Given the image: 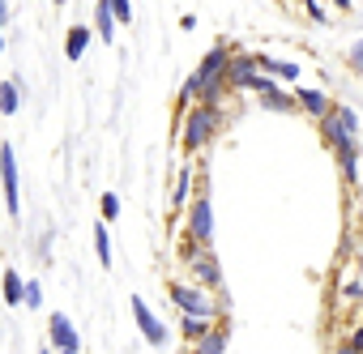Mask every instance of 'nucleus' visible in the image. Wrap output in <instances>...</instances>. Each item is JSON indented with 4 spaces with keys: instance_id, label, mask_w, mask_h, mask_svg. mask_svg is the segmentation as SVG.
Here are the masks:
<instances>
[{
    "instance_id": "f257e3e1",
    "label": "nucleus",
    "mask_w": 363,
    "mask_h": 354,
    "mask_svg": "<svg viewBox=\"0 0 363 354\" xmlns=\"http://www.w3.org/2000/svg\"><path fill=\"white\" fill-rule=\"evenodd\" d=\"M231 56H235V47H227V43H214L206 56H201V64L189 73V81H184V90H179V107H193V103H210V107H223V98L231 94V86H227V69H231Z\"/></svg>"
},
{
    "instance_id": "f03ea898",
    "label": "nucleus",
    "mask_w": 363,
    "mask_h": 354,
    "mask_svg": "<svg viewBox=\"0 0 363 354\" xmlns=\"http://www.w3.org/2000/svg\"><path fill=\"white\" fill-rule=\"evenodd\" d=\"M223 124H227L223 107L193 103L184 115H179V149H184V154H201V149L223 132Z\"/></svg>"
},
{
    "instance_id": "7ed1b4c3",
    "label": "nucleus",
    "mask_w": 363,
    "mask_h": 354,
    "mask_svg": "<svg viewBox=\"0 0 363 354\" xmlns=\"http://www.w3.org/2000/svg\"><path fill=\"white\" fill-rule=\"evenodd\" d=\"M167 299L179 307V316H197V320H227V312H231L227 295L214 299V290H206L197 282H167Z\"/></svg>"
},
{
    "instance_id": "20e7f679",
    "label": "nucleus",
    "mask_w": 363,
    "mask_h": 354,
    "mask_svg": "<svg viewBox=\"0 0 363 354\" xmlns=\"http://www.w3.org/2000/svg\"><path fill=\"white\" fill-rule=\"evenodd\" d=\"M359 132H363L359 111L346 107V103H333V111L320 120V141H325L333 154H337V149H354V145H359Z\"/></svg>"
},
{
    "instance_id": "39448f33",
    "label": "nucleus",
    "mask_w": 363,
    "mask_h": 354,
    "mask_svg": "<svg viewBox=\"0 0 363 354\" xmlns=\"http://www.w3.org/2000/svg\"><path fill=\"white\" fill-rule=\"evenodd\" d=\"M227 86H231V94H261V90H274L282 81H274L269 73H261L257 52H235L231 69H227Z\"/></svg>"
},
{
    "instance_id": "423d86ee",
    "label": "nucleus",
    "mask_w": 363,
    "mask_h": 354,
    "mask_svg": "<svg viewBox=\"0 0 363 354\" xmlns=\"http://www.w3.org/2000/svg\"><path fill=\"white\" fill-rule=\"evenodd\" d=\"M184 269H189V282H197V286H206V290H223V261H218L214 248H201V244L189 239V248H184Z\"/></svg>"
},
{
    "instance_id": "0eeeda50",
    "label": "nucleus",
    "mask_w": 363,
    "mask_h": 354,
    "mask_svg": "<svg viewBox=\"0 0 363 354\" xmlns=\"http://www.w3.org/2000/svg\"><path fill=\"white\" fill-rule=\"evenodd\" d=\"M184 231H189L193 244L210 248V239H214V205H210L206 193H197V197L189 201V210H184Z\"/></svg>"
},
{
    "instance_id": "6e6552de",
    "label": "nucleus",
    "mask_w": 363,
    "mask_h": 354,
    "mask_svg": "<svg viewBox=\"0 0 363 354\" xmlns=\"http://www.w3.org/2000/svg\"><path fill=\"white\" fill-rule=\"evenodd\" d=\"M0 197H5V210H9V218H18V214H22L18 154H13V145H5V141H0Z\"/></svg>"
},
{
    "instance_id": "1a4fd4ad",
    "label": "nucleus",
    "mask_w": 363,
    "mask_h": 354,
    "mask_svg": "<svg viewBox=\"0 0 363 354\" xmlns=\"http://www.w3.org/2000/svg\"><path fill=\"white\" fill-rule=\"evenodd\" d=\"M48 346L56 354H82V333H77V324L65 312H52L48 316Z\"/></svg>"
},
{
    "instance_id": "9d476101",
    "label": "nucleus",
    "mask_w": 363,
    "mask_h": 354,
    "mask_svg": "<svg viewBox=\"0 0 363 354\" xmlns=\"http://www.w3.org/2000/svg\"><path fill=\"white\" fill-rule=\"evenodd\" d=\"M128 307H133V320H137V329H141V337H145V341H150L154 350H162V346L171 341V333H167V324H162V320H158V316L150 312V303H145L141 295H133V299H128Z\"/></svg>"
},
{
    "instance_id": "9b49d317",
    "label": "nucleus",
    "mask_w": 363,
    "mask_h": 354,
    "mask_svg": "<svg viewBox=\"0 0 363 354\" xmlns=\"http://www.w3.org/2000/svg\"><path fill=\"white\" fill-rule=\"evenodd\" d=\"M295 103H299V111H303L308 120H316V124L333 111V98H329L325 90H316V86H295Z\"/></svg>"
},
{
    "instance_id": "f8f14e48",
    "label": "nucleus",
    "mask_w": 363,
    "mask_h": 354,
    "mask_svg": "<svg viewBox=\"0 0 363 354\" xmlns=\"http://www.w3.org/2000/svg\"><path fill=\"white\" fill-rule=\"evenodd\" d=\"M257 107H261V111H274V115H291V111H299L295 90H282V86L261 90V94H257Z\"/></svg>"
},
{
    "instance_id": "ddd939ff",
    "label": "nucleus",
    "mask_w": 363,
    "mask_h": 354,
    "mask_svg": "<svg viewBox=\"0 0 363 354\" xmlns=\"http://www.w3.org/2000/svg\"><path fill=\"white\" fill-rule=\"evenodd\" d=\"M257 64H261V73H269V77H274V81H282V86L299 81V64H295V60H278V56L257 52Z\"/></svg>"
},
{
    "instance_id": "4468645a",
    "label": "nucleus",
    "mask_w": 363,
    "mask_h": 354,
    "mask_svg": "<svg viewBox=\"0 0 363 354\" xmlns=\"http://www.w3.org/2000/svg\"><path fill=\"white\" fill-rule=\"evenodd\" d=\"M333 158H337L342 180H346L350 188H359V180H363V171H359V166H363V145H354V149H337Z\"/></svg>"
},
{
    "instance_id": "2eb2a0df",
    "label": "nucleus",
    "mask_w": 363,
    "mask_h": 354,
    "mask_svg": "<svg viewBox=\"0 0 363 354\" xmlns=\"http://www.w3.org/2000/svg\"><path fill=\"white\" fill-rule=\"evenodd\" d=\"M227 341H231V324H214L201 341H193V354H227Z\"/></svg>"
},
{
    "instance_id": "dca6fc26",
    "label": "nucleus",
    "mask_w": 363,
    "mask_h": 354,
    "mask_svg": "<svg viewBox=\"0 0 363 354\" xmlns=\"http://www.w3.org/2000/svg\"><path fill=\"white\" fill-rule=\"evenodd\" d=\"M94 39H99L94 26H69V35H65V56H69V60H82Z\"/></svg>"
},
{
    "instance_id": "f3484780",
    "label": "nucleus",
    "mask_w": 363,
    "mask_h": 354,
    "mask_svg": "<svg viewBox=\"0 0 363 354\" xmlns=\"http://www.w3.org/2000/svg\"><path fill=\"white\" fill-rule=\"evenodd\" d=\"M116 9H111V0H99L94 5V35H99V43H111L116 39Z\"/></svg>"
},
{
    "instance_id": "a211bd4d",
    "label": "nucleus",
    "mask_w": 363,
    "mask_h": 354,
    "mask_svg": "<svg viewBox=\"0 0 363 354\" xmlns=\"http://www.w3.org/2000/svg\"><path fill=\"white\" fill-rule=\"evenodd\" d=\"M0 295H5L9 307H22L26 303V282H22L18 269H5V278H0Z\"/></svg>"
},
{
    "instance_id": "6ab92c4d",
    "label": "nucleus",
    "mask_w": 363,
    "mask_h": 354,
    "mask_svg": "<svg viewBox=\"0 0 363 354\" xmlns=\"http://www.w3.org/2000/svg\"><path fill=\"white\" fill-rule=\"evenodd\" d=\"M193 197H197V193H193V166H179L175 188H171V205H175V210H189Z\"/></svg>"
},
{
    "instance_id": "aec40b11",
    "label": "nucleus",
    "mask_w": 363,
    "mask_h": 354,
    "mask_svg": "<svg viewBox=\"0 0 363 354\" xmlns=\"http://www.w3.org/2000/svg\"><path fill=\"white\" fill-rule=\"evenodd\" d=\"M22 107V81L9 77V81H0V115H18Z\"/></svg>"
},
{
    "instance_id": "412c9836",
    "label": "nucleus",
    "mask_w": 363,
    "mask_h": 354,
    "mask_svg": "<svg viewBox=\"0 0 363 354\" xmlns=\"http://www.w3.org/2000/svg\"><path fill=\"white\" fill-rule=\"evenodd\" d=\"M94 256L103 269H111V235H107V222H94Z\"/></svg>"
},
{
    "instance_id": "4be33fe9",
    "label": "nucleus",
    "mask_w": 363,
    "mask_h": 354,
    "mask_svg": "<svg viewBox=\"0 0 363 354\" xmlns=\"http://www.w3.org/2000/svg\"><path fill=\"white\" fill-rule=\"evenodd\" d=\"M218 320H197V316H179V333H184L189 341H201L210 329H214Z\"/></svg>"
},
{
    "instance_id": "5701e85b",
    "label": "nucleus",
    "mask_w": 363,
    "mask_h": 354,
    "mask_svg": "<svg viewBox=\"0 0 363 354\" xmlns=\"http://www.w3.org/2000/svg\"><path fill=\"white\" fill-rule=\"evenodd\" d=\"M99 214H103V222H116L120 218V197L116 193H103L99 197Z\"/></svg>"
},
{
    "instance_id": "b1692460",
    "label": "nucleus",
    "mask_w": 363,
    "mask_h": 354,
    "mask_svg": "<svg viewBox=\"0 0 363 354\" xmlns=\"http://www.w3.org/2000/svg\"><path fill=\"white\" fill-rule=\"evenodd\" d=\"M346 64H350V73L363 81V39H354V43H350V52H346Z\"/></svg>"
},
{
    "instance_id": "393cba45",
    "label": "nucleus",
    "mask_w": 363,
    "mask_h": 354,
    "mask_svg": "<svg viewBox=\"0 0 363 354\" xmlns=\"http://www.w3.org/2000/svg\"><path fill=\"white\" fill-rule=\"evenodd\" d=\"M26 307H30V312H39V307H43V282H39V278H30V282H26Z\"/></svg>"
},
{
    "instance_id": "a878e982",
    "label": "nucleus",
    "mask_w": 363,
    "mask_h": 354,
    "mask_svg": "<svg viewBox=\"0 0 363 354\" xmlns=\"http://www.w3.org/2000/svg\"><path fill=\"white\" fill-rule=\"evenodd\" d=\"M111 9H116V22H120V26L133 22V0H111Z\"/></svg>"
},
{
    "instance_id": "bb28decb",
    "label": "nucleus",
    "mask_w": 363,
    "mask_h": 354,
    "mask_svg": "<svg viewBox=\"0 0 363 354\" xmlns=\"http://www.w3.org/2000/svg\"><path fill=\"white\" fill-rule=\"evenodd\" d=\"M303 9H308V18H312L316 26H329V18H325V9H320V0H303Z\"/></svg>"
},
{
    "instance_id": "cd10ccee",
    "label": "nucleus",
    "mask_w": 363,
    "mask_h": 354,
    "mask_svg": "<svg viewBox=\"0 0 363 354\" xmlns=\"http://www.w3.org/2000/svg\"><path fill=\"white\" fill-rule=\"evenodd\" d=\"M342 299H346V303H363V282H346Z\"/></svg>"
},
{
    "instance_id": "c85d7f7f",
    "label": "nucleus",
    "mask_w": 363,
    "mask_h": 354,
    "mask_svg": "<svg viewBox=\"0 0 363 354\" xmlns=\"http://www.w3.org/2000/svg\"><path fill=\"white\" fill-rule=\"evenodd\" d=\"M350 346H354V350L363 354V324H354V333H350Z\"/></svg>"
},
{
    "instance_id": "c756f323",
    "label": "nucleus",
    "mask_w": 363,
    "mask_h": 354,
    "mask_svg": "<svg viewBox=\"0 0 363 354\" xmlns=\"http://www.w3.org/2000/svg\"><path fill=\"white\" fill-rule=\"evenodd\" d=\"M329 354H359V350H354V346H350V341H342V346H333V350H329Z\"/></svg>"
},
{
    "instance_id": "7c9ffc66",
    "label": "nucleus",
    "mask_w": 363,
    "mask_h": 354,
    "mask_svg": "<svg viewBox=\"0 0 363 354\" xmlns=\"http://www.w3.org/2000/svg\"><path fill=\"white\" fill-rule=\"evenodd\" d=\"M333 9H342V13H350V9H354V0H333Z\"/></svg>"
},
{
    "instance_id": "2f4dec72",
    "label": "nucleus",
    "mask_w": 363,
    "mask_h": 354,
    "mask_svg": "<svg viewBox=\"0 0 363 354\" xmlns=\"http://www.w3.org/2000/svg\"><path fill=\"white\" fill-rule=\"evenodd\" d=\"M9 22V0H0V26Z\"/></svg>"
},
{
    "instance_id": "473e14b6",
    "label": "nucleus",
    "mask_w": 363,
    "mask_h": 354,
    "mask_svg": "<svg viewBox=\"0 0 363 354\" xmlns=\"http://www.w3.org/2000/svg\"><path fill=\"white\" fill-rule=\"evenodd\" d=\"M354 197H359V210H363V180H359V188H354Z\"/></svg>"
},
{
    "instance_id": "72a5a7b5",
    "label": "nucleus",
    "mask_w": 363,
    "mask_h": 354,
    "mask_svg": "<svg viewBox=\"0 0 363 354\" xmlns=\"http://www.w3.org/2000/svg\"><path fill=\"white\" fill-rule=\"evenodd\" d=\"M39 354H56V350H52V346H43V350H39Z\"/></svg>"
},
{
    "instance_id": "f704fd0d",
    "label": "nucleus",
    "mask_w": 363,
    "mask_h": 354,
    "mask_svg": "<svg viewBox=\"0 0 363 354\" xmlns=\"http://www.w3.org/2000/svg\"><path fill=\"white\" fill-rule=\"evenodd\" d=\"M0 52H5V35H0Z\"/></svg>"
},
{
    "instance_id": "c9c22d12",
    "label": "nucleus",
    "mask_w": 363,
    "mask_h": 354,
    "mask_svg": "<svg viewBox=\"0 0 363 354\" xmlns=\"http://www.w3.org/2000/svg\"><path fill=\"white\" fill-rule=\"evenodd\" d=\"M56 5H60V9H65V5H69V0H56Z\"/></svg>"
}]
</instances>
